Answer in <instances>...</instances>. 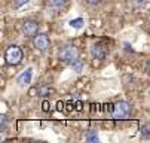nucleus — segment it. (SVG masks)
<instances>
[{
	"label": "nucleus",
	"instance_id": "obj_5",
	"mask_svg": "<svg viewBox=\"0 0 150 143\" xmlns=\"http://www.w3.org/2000/svg\"><path fill=\"white\" fill-rule=\"evenodd\" d=\"M33 46L37 49V51H46L48 46H49V37L48 34L45 33H37L34 37H33Z\"/></svg>",
	"mask_w": 150,
	"mask_h": 143
},
{
	"label": "nucleus",
	"instance_id": "obj_2",
	"mask_svg": "<svg viewBox=\"0 0 150 143\" xmlns=\"http://www.w3.org/2000/svg\"><path fill=\"white\" fill-rule=\"evenodd\" d=\"M5 60H6V63L9 66H18L23 63V60H24V52L23 49H21L19 46L16 45H11L6 48L5 51Z\"/></svg>",
	"mask_w": 150,
	"mask_h": 143
},
{
	"label": "nucleus",
	"instance_id": "obj_12",
	"mask_svg": "<svg viewBox=\"0 0 150 143\" xmlns=\"http://www.w3.org/2000/svg\"><path fill=\"white\" fill-rule=\"evenodd\" d=\"M51 91H52V90H51L49 87H45V85H42V87L37 88V94H39L40 97H46V95H49Z\"/></svg>",
	"mask_w": 150,
	"mask_h": 143
},
{
	"label": "nucleus",
	"instance_id": "obj_18",
	"mask_svg": "<svg viewBox=\"0 0 150 143\" xmlns=\"http://www.w3.org/2000/svg\"><path fill=\"white\" fill-rule=\"evenodd\" d=\"M149 24H150V16H149Z\"/></svg>",
	"mask_w": 150,
	"mask_h": 143
},
{
	"label": "nucleus",
	"instance_id": "obj_9",
	"mask_svg": "<svg viewBox=\"0 0 150 143\" xmlns=\"http://www.w3.org/2000/svg\"><path fill=\"white\" fill-rule=\"evenodd\" d=\"M140 136H141V139H146V140L150 139V125L149 124H144L140 127Z\"/></svg>",
	"mask_w": 150,
	"mask_h": 143
},
{
	"label": "nucleus",
	"instance_id": "obj_16",
	"mask_svg": "<svg viewBox=\"0 0 150 143\" xmlns=\"http://www.w3.org/2000/svg\"><path fill=\"white\" fill-rule=\"evenodd\" d=\"M85 2H86L88 5H91V6H97L103 2V0H85Z\"/></svg>",
	"mask_w": 150,
	"mask_h": 143
},
{
	"label": "nucleus",
	"instance_id": "obj_19",
	"mask_svg": "<svg viewBox=\"0 0 150 143\" xmlns=\"http://www.w3.org/2000/svg\"><path fill=\"white\" fill-rule=\"evenodd\" d=\"M149 94H150V90H149Z\"/></svg>",
	"mask_w": 150,
	"mask_h": 143
},
{
	"label": "nucleus",
	"instance_id": "obj_14",
	"mask_svg": "<svg viewBox=\"0 0 150 143\" xmlns=\"http://www.w3.org/2000/svg\"><path fill=\"white\" fill-rule=\"evenodd\" d=\"M51 3H52V6L61 9V8H64V6L69 3V0H51Z\"/></svg>",
	"mask_w": 150,
	"mask_h": 143
},
{
	"label": "nucleus",
	"instance_id": "obj_4",
	"mask_svg": "<svg viewBox=\"0 0 150 143\" xmlns=\"http://www.w3.org/2000/svg\"><path fill=\"white\" fill-rule=\"evenodd\" d=\"M107 54H109V49H107V46L103 43V42H97L91 46V55L98 60V61H103L107 58Z\"/></svg>",
	"mask_w": 150,
	"mask_h": 143
},
{
	"label": "nucleus",
	"instance_id": "obj_1",
	"mask_svg": "<svg viewBox=\"0 0 150 143\" xmlns=\"http://www.w3.org/2000/svg\"><path fill=\"white\" fill-rule=\"evenodd\" d=\"M132 107L128 101H117V103L112 107V116L116 121H125L131 116Z\"/></svg>",
	"mask_w": 150,
	"mask_h": 143
},
{
	"label": "nucleus",
	"instance_id": "obj_13",
	"mask_svg": "<svg viewBox=\"0 0 150 143\" xmlns=\"http://www.w3.org/2000/svg\"><path fill=\"white\" fill-rule=\"evenodd\" d=\"M85 140H86V142H100V137L97 136V133L89 131L86 136H85Z\"/></svg>",
	"mask_w": 150,
	"mask_h": 143
},
{
	"label": "nucleus",
	"instance_id": "obj_3",
	"mask_svg": "<svg viewBox=\"0 0 150 143\" xmlns=\"http://www.w3.org/2000/svg\"><path fill=\"white\" fill-rule=\"evenodd\" d=\"M77 57H79V52L73 45H66L59 51V61H62L66 64H71Z\"/></svg>",
	"mask_w": 150,
	"mask_h": 143
},
{
	"label": "nucleus",
	"instance_id": "obj_8",
	"mask_svg": "<svg viewBox=\"0 0 150 143\" xmlns=\"http://www.w3.org/2000/svg\"><path fill=\"white\" fill-rule=\"evenodd\" d=\"M83 24H85V19L83 18H74V19H70V23H69V26L71 28H82Z\"/></svg>",
	"mask_w": 150,
	"mask_h": 143
},
{
	"label": "nucleus",
	"instance_id": "obj_7",
	"mask_svg": "<svg viewBox=\"0 0 150 143\" xmlns=\"http://www.w3.org/2000/svg\"><path fill=\"white\" fill-rule=\"evenodd\" d=\"M31 78H33V69L28 67V69H25L23 73H21V75L16 78V84H18V87H21V88L27 87V85L31 82Z\"/></svg>",
	"mask_w": 150,
	"mask_h": 143
},
{
	"label": "nucleus",
	"instance_id": "obj_15",
	"mask_svg": "<svg viewBox=\"0 0 150 143\" xmlns=\"http://www.w3.org/2000/svg\"><path fill=\"white\" fill-rule=\"evenodd\" d=\"M25 3H28V0H13L12 8H13V9H19V8H23Z\"/></svg>",
	"mask_w": 150,
	"mask_h": 143
},
{
	"label": "nucleus",
	"instance_id": "obj_17",
	"mask_svg": "<svg viewBox=\"0 0 150 143\" xmlns=\"http://www.w3.org/2000/svg\"><path fill=\"white\" fill-rule=\"evenodd\" d=\"M144 70H146V73L150 76V60H149L147 63H146V66H144Z\"/></svg>",
	"mask_w": 150,
	"mask_h": 143
},
{
	"label": "nucleus",
	"instance_id": "obj_10",
	"mask_svg": "<svg viewBox=\"0 0 150 143\" xmlns=\"http://www.w3.org/2000/svg\"><path fill=\"white\" fill-rule=\"evenodd\" d=\"M70 66H71V69H73L74 72H77V73H79V72H82V69H83V61H82V58H79V57H77V58L73 61V63H71Z\"/></svg>",
	"mask_w": 150,
	"mask_h": 143
},
{
	"label": "nucleus",
	"instance_id": "obj_11",
	"mask_svg": "<svg viewBox=\"0 0 150 143\" xmlns=\"http://www.w3.org/2000/svg\"><path fill=\"white\" fill-rule=\"evenodd\" d=\"M8 124H9V119L5 113L0 115V131H5L8 128Z\"/></svg>",
	"mask_w": 150,
	"mask_h": 143
},
{
	"label": "nucleus",
	"instance_id": "obj_6",
	"mask_svg": "<svg viewBox=\"0 0 150 143\" xmlns=\"http://www.w3.org/2000/svg\"><path fill=\"white\" fill-rule=\"evenodd\" d=\"M21 30L27 37H34L39 31V24L34 21V19H25L21 26Z\"/></svg>",
	"mask_w": 150,
	"mask_h": 143
}]
</instances>
